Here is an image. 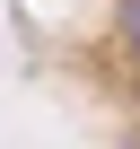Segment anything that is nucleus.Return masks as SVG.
<instances>
[{
    "instance_id": "1",
    "label": "nucleus",
    "mask_w": 140,
    "mask_h": 149,
    "mask_svg": "<svg viewBox=\"0 0 140 149\" xmlns=\"http://www.w3.org/2000/svg\"><path fill=\"white\" fill-rule=\"evenodd\" d=\"M123 26H131V53H140V0H123Z\"/></svg>"
}]
</instances>
